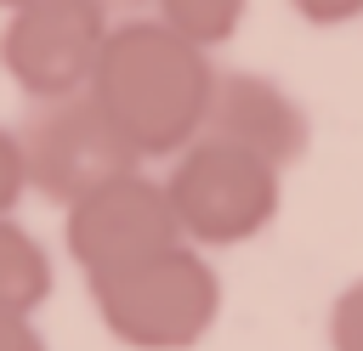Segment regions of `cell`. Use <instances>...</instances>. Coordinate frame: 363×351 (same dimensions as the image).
Instances as JSON below:
<instances>
[{
	"instance_id": "cell-1",
	"label": "cell",
	"mask_w": 363,
	"mask_h": 351,
	"mask_svg": "<svg viewBox=\"0 0 363 351\" xmlns=\"http://www.w3.org/2000/svg\"><path fill=\"white\" fill-rule=\"evenodd\" d=\"M216 62L159 17L113 23L91 74L96 108L113 119L136 159H176L187 142L204 136Z\"/></svg>"
},
{
	"instance_id": "cell-2",
	"label": "cell",
	"mask_w": 363,
	"mask_h": 351,
	"mask_svg": "<svg viewBox=\"0 0 363 351\" xmlns=\"http://www.w3.org/2000/svg\"><path fill=\"white\" fill-rule=\"evenodd\" d=\"M96 317L119 345L193 351L221 317V277L193 243H170L91 283Z\"/></svg>"
},
{
	"instance_id": "cell-3",
	"label": "cell",
	"mask_w": 363,
	"mask_h": 351,
	"mask_svg": "<svg viewBox=\"0 0 363 351\" xmlns=\"http://www.w3.org/2000/svg\"><path fill=\"white\" fill-rule=\"evenodd\" d=\"M164 198H170V215L193 249H233V243L261 238L278 221L284 170H272L227 142L199 136L170 159Z\"/></svg>"
},
{
	"instance_id": "cell-4",
	"label": "cell",
	"mask_w": 363,
	"mask_h": 351,
	"mask_svg": "<svg viewBox=\"0 0 363 351\" xmlns=\"http://www.w3.org/2000/svg\"><path fill=\"white\" fill-rule=\"evenodd\" d=\"M17 147H23V170H28V192L51 198V204H79L85 192L108 187L113 176L142 170V159L125 147V136L113 130V119L96 108L91 91L74 96H51V102H28L23 119L11 125Z\"/></svg>"
},
{
	"instance_id": "cell-5",
	"label": "cell",
	"mask_w": 363,
	"mask_h": 351,
	"mask_svg": "<svg viewBox=\"0 0 363 351\" xmlns=\"http://www.w3.org/2000/svg\"><path fill=\"white\" fill-rule=\"evenodd\" d=\"M108 28V0H34L23 11H6L0 68L28 102L91 91Z\"/></svg>"
},
{
	"instance_id": "cell-6",
	"label": "cell",
	"mask_w": 363,
	"mask_h": 351,
	"mask_svg": "<svg viewBox=\"0 0 363 351\" xmlns=\"http://www.w3.org/2000/svg\"><path fill=\"white\" fill-rule=\"evenodd\" d=\"M62 243H68V260L79 266V277L96 283V277H108L142 255H159L170 243H187V238L170 215L164 181L130 170L62 209Z\"/></svg>"
},
{
	"instance_id": "cell-7",
	"label": "cell",
	"mask_w": 363,
	"mask_h": 351,
	"mask_svg": "<svg viewBox=\"0 0 363 351\" xmlns=\"http://www.w3.org/2000/svg\"><path fill=\"white\" fill-rule=\"evenodd\" d=\"M204 136L227 142L272 170H289L312 147V113L289 85L255 68H216L210 108H204Z\"/></svg>"
},
{
	"instance_id": "cell-8",
	"label": "cell",
	"mask_w": 363,
	"mask_h": 351,
	"mask_svg": "<svg viewBox=\"0 0 363 351\" xmlns=\"http://www.w3.org/2000/svg\"><path fill=\"white\" fill-rule=\"evenodd\" d=\"M51 289H57V272H51L45 243L23 221L0 215V311L6 317H34L51 300Z\"/></svg>"
},
{
	"instance_id": "cell-9",
	"label": "cell",
	"mask_w": 363,
	"mask_h": 351,
	"mask_svg": "<svg viewBox=\"0 0 363 351\" xmlns=\"http://www.w3.org/2000/svg\"><path fill=\"white\" fill-rule=\"evenodd\" d=\"M153 6H159V23L164 28H176L199 51H216V45H227L238 34L250 0H153Z\"/></svg>"
},
{
	"instance_id": "cell-10",
	"label": "cell",
	"mask_w": 363,
	"mask_h": 351,
	"mask_svg": "<svg viewBox=\"0 0 363 351\" xmlns=\"http://www.w3.org/2000/svg\"><path fill=\"white\" fill-rule=\"evenodd\" d=\"M329 351H363V277H352L329 306Z\"/></svg>"
},
{
	"instance_id": "cell-11",
	"label": "cell",
	"mask_w": 363,
	"mask_h": 351,
	"mask_svg": "<svg viewBox=\"0 0 363 351\" xmlns=\"http://www.w3.org/2000/svg\"><path fill=\"white\" fill-rule=\"evenodd\" d=\"M28 192V170H23V147L11 136V125H0V215H11Z\"/></svg>"
},
{
	"instance_id": "cell-12",
	"label": "cell",
	"mask_w": 363,
	"mask_h": 351,
	"mask_svg": "<svg viewBox=\"0 0 363 351\" xmlns=\"http://www.w3.org/2000/svg\"><path fill=\"white\" fill-rule=\"evenodd\" d=\"M289 6H295L301 23H312V28H340V23L363 17V0H289Z\"/></svg>"
},
{
	"instance_id": "cell-13",
	"label": "cell",
	"mask_w": 363,
	"mask_h": 351,
	"mask_svg": "<svg viewBox=\"0 0 363 351\" xmlns=\"http://www.w3.org/2000/svg\"><path fill=\"white\" fill-rule=\"evenodd\" d=\"M0 351H45V334L34 328V317H6L0 311Z\"/></svg>"
},
{
	"instance_id": "cell-14",
	"label": "cell",
	"mask_w": 363,
	"mask_h": 351,
	"mask_svg": "<svg viewBox=\"0 0 363 351\" xmlns=\"http://www.w3.org/2000/svg\"><path fill=\"white\" fill-rule=\"evenodd\" d=\"M23 6H34V0H0V11H23Z\"/></svg>"
}]
</instances>
